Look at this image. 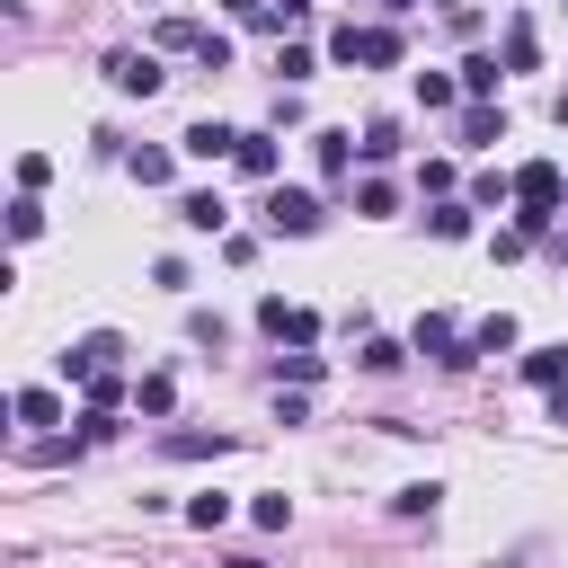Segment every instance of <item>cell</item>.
I'll list each match as a JSON object with an SVG mask.
<instances>
[{
    "mask_svg": "<svg viewBox=\"0 0 568 568\" xmlns=\"http://www.w3.org/2000/svg\"><path fill=\"white\" fill-rule=\"evenodd\" d=\"M231 169H240V178H275V169H284V151H275V133H240V151H231Z\"/></svg>",
    "mask_w": 568,
    "mask_h": 568,
    "instance_id": "7",
    "label": "cell"
},
{
    "mask_svg": "<svg viewBox=\"0 0 568 568\" xmlns=\"http://www.w3.org/2000/svg\"><path fill=\"white\" fill-rule=\"evenodd\" d=\"M275 71H284V80H311L320 62H311V44H284V53H275Z\"/></svg>",
    "mask_w": 568,
    "mask_h": 568,
    "instance_id": "31",
    "label": "cell"
},
{
    "mask_svg": "<svg viewBox=\"0 0 568 568\" xmlns=\"http://www.w3.org/2000/svg\"><path fill=\"white\" fill-rule=\"evenodd\" d=\"M151 36H160V53H204V36H213V27H195V18H160Z\"/></svg>",
    "mask_w": 568,
    "mask_h": 568,
    "instance_id": "12",
    "label": "cell"
},
{
    "mask_svg": "<svg viewBox=\"0 0 568 568\" xmlns=\"http://www.w3.org/2000/svg\"><path fill=\"white\" fill-rule=\"evenodd\" d=\"M417 355H435V364H479V355H470V337H462L444 311H426V320H417Z\"/></svg>",
    "mask_w": 568,
    "mask_h": 568,
    "instance_id": "6",
    "label": "cell"
},
{
    "mask_svg": "<svg viewBox=\"0 0 568 568\" xmlns=\"http://www.w3.org/2000/svg\"><path fill=\"white\" fill-rule=\"evenodd\" d=\"M133 178L142 186H169V151H133Z\"/></svg>",
    "mask_w": 568,
    "mask_h": 568,
    "instance_id": "33",
    "label": "cell"
},
{
    "mask_svg": "<svg viewBox=\"0 0 568 568\" xmlns=\"http://www.w3.org/2000/svg\"><path fill=\"white\" fill-rule=\"evenodd\" d=\"M524 382L559 390V382H568V346H532V355H524Z\"/></svg>",
    "mask_w": 568,
    "mask_h": 568,
    "instance_id": "15",
    "label": "cell"
},
{
    "mask_svg": "<svg viewBox=\"0 0 568 568\" xmlns=\"http://www.w3.org/2000/svg\"><path fill=\"white\" fill-rule=\"evenodd\" d=\"M382 9H390V18H408V9H417V0H382Z\"/></svg>",
    "mask_w": 568,
    "mask_h": 568,
    "instance_id": "36",
    "label": "cell"
},
{
    "mask_svg": "<svg viewBox=\"0 0 568 568\" xmlns=\"http://www.w3.org/2000/svg\"><path fill=\"white\" fill-rule=\"evenodd\" d=\"M462 142H470V151H479V142H506V106H470V115H462Z\"/></svg>",
    "mask_w": 568,
    "mask_h": 568,
    "instance_id": "16",
    "label": "cell"
},
{
    "mask_svg": "<svg viewBox=\"0 0 568 568\" xmlns=\"http://www.w3.org/2000/svg\"><path fill=\"white\" fill-rule=\"evenodd\" d=\"M532 62H541V44H532V18L515 9L506 18V71H532Z\"/></svg>",
    "mask_w": 568,
    "mask_h": 568,
    "instance_id": "13",
    "label": "cell"
},
{
    "mask_svg": "<svg viewBox=\"0 0 568 568\" xmlns=\"http://www.w3.org/2000/svg\"><path fill=\"white\" fill-rule=\"evenodd\" d=\"M133 408L142 417H169L178 408V373H133Z\"/></svg>",
    "mask_w": 568,
    "mask_h": 568,
    "instance_id": "10",
    "label": "cell"
},
{
    "mask_svg": "<svg viewBox=\"0 0 568 568\" xmlns=\"http://www.w3.org/2000/svg\"><path fill=\"white\" fill-rule=\"evenodd\" d=\"M36 231H44V204L18 195V204H9V240H36Z\"/></svg>",
    "mask_w": 568,
    "mask_h": 568,
    "instance_id": "26",
    "label": "cell"
},
{
    "mask_svg": "<svg viewBox=\"0 0 568 568\" xmlns=\"http://www.w3.org/2000/svg\"><path fill=\"white\" fill-rule=\"evenodd\" d=\"M257 328H266V337H293V346H311V337H320V311H302V302L266 293V302H257Z\"/></svg>",
    "mask_w": 568,
    "mask_h": 568,
    "instance_id": "5",
    "label": "cell"
},
{
    "mask_svg": "<svg viewBox=\"0 0 568 568\" xmlns=\"http://www.w3.org/2000/svg\"><path fill=\"white\" fill-rule=\"evenodd\" d=\"M178 222H186V231H231V204H222L213 186H195V195H178Z\"/></svg>",
    "mask_w": 568,
    "mask_h": 568,
    "instance_id": "8",
    "label": "cell"
},
{
    "mask_svg": "<svg viewBox=\"0 0 568 568\" xmlns=\"http://www.w3.org/2000/svg\"><path fill=\"white\" fill-rule=\"evenodd\" d=\"M80 399H89L98 417H115V408L133 399V382H124V373H98V382H80Z\"/></svg>",
    "mask_w": 568,
    "mask_h": 568,
    "instance_id": "14",
    "label": "cell"
},
{
    "mask_svg": "<svg viewBox=\"0 0 568 568\" xmlns=\"http://www.w3.org/2000/svg\"><path fill=\"white\" fill-rule=\"evenodd\" d=\"M98 71H106V89H124V98H151V89L169 80V71H160L151 53H133V44H115V53L98 62Z\"/></svg>",
    "mask_w": 568,
    "mask_h": 568,
    "instance_id": "4",
    "label": "cell"
},
{
    "mask_svg": "<svg viewBox=\"0 0 568 568\" xmlns=\"http://www.w3.org/2000/svg\"><path fill=\"white\" fill-rule=\"evenodd\" d=\"M248 515H257V532H284V524H293V497H257Z\"/></svg>",
    "mask_w": 568,
    "mask_h": 568,
    "instance_id": "30",
    "label": "cell"
},
{
    "mask_svg": "<svg viewBox=\"0 0 568 568\" xmlns=\"http://www.w3.org/2000/svg\"><path fill=\"white\" fill-rule=\"evenodd\" d=\"M44 178H53V160H44V151H27V160H18V195H36Z\"/></svg>",
    "mask_w": 568,
    "mask_h": 568,
    "instance_id": "32",
    "label": "cell"
},
{
    "mask_svg": "<svg viewBox=\"0 0 568 568\" xmlns=\"http://www.w3.org/2000/svg\"><path fill=\"white\" fill-rule=\"evenodd\" d=\"M435 497H444V488H435V479H408V488H399V497H390V506H399V515H435Z\"/></svg>",
    "mask_w": 568,
    "mask_h": 568,
    "instance_id": "28",
    "label": "cell"
},
{
    "mask_svg": "<svg viewBox=\"0 0 568 568\" xmlns=\"http://www.w3.org/2000/svg\"><path fill=\"white\" fill-rule=\"evenodd\" d=\"M18 417H27V426H53V417H62V390H44V382L18 390Z\"/></svg>",
    "mask_w": 568,
    "mask_h": 568,
    "instance_id": "20",
    "label": "cell"
},
{
    "mask_svg": "<svg viewBox=\"0 0 568 568\" xmlns=\"http://www.w3.org/2000/svg\"><path fill=\"white\" fill-rule=\"evenodd\" d=\"M417 98H426V106H453V98H462V80H444V71H417Z\"/></svg>",
    "mask_w": 568,
    "mask_h": 568,
    "instance_id": "29",
    "label": "cell"
},
{
    "mask_svg": "<svg viewBox=\"0 0 568 568\" xmlns=\"http://www.w3.org/2000/svg\"><path fill=\"white\" fill-rule=\"evenodd\" d=\"M231 151H240V133H231V124H213V115H204V124H186V160H231Z\"/></svg>",
    "mask_w": 568,
    "mask_h": 568,
    "instance_id": "9",
    "label": "cell"
},
{
    "mask_svg": "<svg viewBox=\"0 0 568 568\" xmlns=\"http://www.w3.org/2000/svg\"><path fill=\"white\" fill-rule=\"evenodd\" d=\"M355 213H399V186H390V178H364V186H355Z\"/></svg>",
    "mask_w": 568,
    "mask_h": 568,
    "instance_id": "22",
    "label": "cell"
},
{
    "mask_svg": "<svg viewBox=\"0 0 568 568\" xmlns=\"http://www.w3.org/2000/svg\"><path fill=\"white\" fill-rule=\"evenodd\" d=\"M426 231H435V240H470V204H435Z\"/></svg>",
    "mask_w": 568,
    "mask_h": 568,
    "instance_id": "23",
    "label": "cell"
},
{
    "mask_svg": "<svg viewBox=\"0 0 568 568\" xmlns=\"http://www.w3.org/2000/svg\"><path fill=\"white\" fill-rule=\"evenodd\" d=\"M320 222H328V204H320V195H302V186H275V195H266V231H293V240H311Z\"/></svg>",
    "mask_w": 568,
    "mask_h": 568,
    "instance_id": "2",
    "label": "cell"
},
{
    "mask_svg": "<svg viewBox=\"0 0 568 568\" xmlns=\"http://www.w3.org/2000/svg\"><path fill=\"white\" fill-rule=\"evenodd\" d=\"M311 151H320V169H328V178H346V160H355V133H311Z\"/></svg>",
    "mask_w": 568,
    "mask_h": 568,
    "instance_id": "19",
    "label": "cell"
},
{
    "mask_svg": "<svg viewBox=\"0 0 568 568\" xmlns=\"http://www.w3.org/2000/svg\"><path fill=\"white\" fill-rule=\"evenodd\" d=\"M186 524H204V532H213V524H231V497H222V488H204V497H186Z\"/></svg>",
    "mask_w": 568,
    "mask_h": 568,
    "instance_id": "24",
    "label": "cell"
},
{
    "mask_svg": "<svg viewBox=\"0 0 568 568\" xmlns=\"http://www.w3.org/2000/svg\"><path fill=\"white\" fill-rule=\"evenodd\" d=\"M355 151H364V160H390V151H399V124H390V115H373V124H364V142H355Z\"/></svg>",
    "mask_w": 568,
    "mask_h": 568,
    "instance_id": "21",
    "label": "cell"
},
{
    "mask_svg": "<svg viewBox=\"0 0 568 568\" xmlns=\"http://www.w3.org/2000/svg\"><path fill=\"white\" fill-rule=\"evenodd\" d=\"M497 80H506V71H497V53H470V62H462V98H470V106H488V98H497Z\"/></svg>",
    "mask_w": 568,
    "mask_h": 568,
    "instance_id": "11",
    "label": "cell"
},
{
    "mask_svg": "<svg viewBox=\"0 0 568 568\" xmlns=\"http://www.w3.org/2000/svg\"><path fill=\"white\" fill-rule=\"evenodd\" d=\"M160 453H178V462H222V453H231V435H169Z\"/></svg>",
    "mask_w": 568,
    "mask_h": 568,
    "instance_id": "18",
    "label": "cell"
},
{
    "mask_svg": "<svg viewBox=\"0 0 568 568\" xmlns=\"http://www.w3.org/2000/svg\"><path fill=\"white\" fill-rule=\"evenodd\" d=\"M550 417H559V426H568V382H559V390H550Z\"/></svg>",
    "mask_w": 568,
    "mask_h": 568,
    "instance_id": "34",
    "label": "cell"
},
{
    "mask_svg": "<svg viewBox=\"0 0 568 568\" xmlns=\"http://www.w3.org/2000/svg\"><path fill=\"white\" fill-rule=\"evenodd\" d=\"M399 355H408V346H390V337H364V355H355V364H364V373H399Z\"/></svg>",
    "mask_w": 568,
    "mask_h": 568,
    "instance_id": "27",
    "label": "cell"
},
{
    "mask_svg": "<svg viewBox=\"0 0 568 568\" xmlns=\"http://www.w3.org/2000/svg\"><path fill=\"white\" fill-rule=\"evenodd\" d=\"M328 53H337V62H364V71H390V62H399V27H337Z\"/></svg>",
    "mask_w": 568,
    "mask_h": 568,
    "instance_id": "1",
    "label": "cell"
},
{
    "mask_svg": "<svg viewBox=\"0 0 568 568\" xmlns=\"http://www.w3.org/2000/svg\"><path fill=\"white\" fill-rule=\"evenodd\" d=\"M506 195H515L506 169H479V178H470V204H506Z\"/></svg>",
    "mask_w": 568,
    "mask_h": 568,
    "instance_id": "25",
    "label": "cell"
},
{
    "mask_svg": "<svg viewBox=\"0 0 568 568\" xmlns=\"http://www.w3.org/2000/svg\"><path fill=\"white\" fill-rule=\"evenodd\" d=\"M506 346H515V320H506V311H488V320L470 328V355H506Z\"/></svg>",
    "mask_w": 568,
    "mask_h": 568,
    "instance_id": "17",
    "label": "cell"
},
{
    "mask_svg": "<svg viewBox=\"0 0 568 568\" xmlns=\"http://www.w3.org/2000/svg\"><path fill=\"white\" fill-rule=\"evenodd\" d=\"M115 355H124V337L115 328H89L80 346H62V382H98V373H115Z\"/></svg>",
    "mask_w": 568,
    "mask_h": 568,
    "instance_id": "3",
    "label": "cell"
},
{
    "mask_svg": "<svg viewBox=\"0 0 568 568\" xmlns=\"http://www.w3.org/2000/svg\"><path fill=\"white\" fill-rule=\"evenodd\" d=\"M550 115H559V124H568V89H559V98H550Z\"/></svg>",
    "mask_w": 568,
    "mask_h": 568,
    "instance_id": "35",
    "label": "cell"
}]
</instances>
